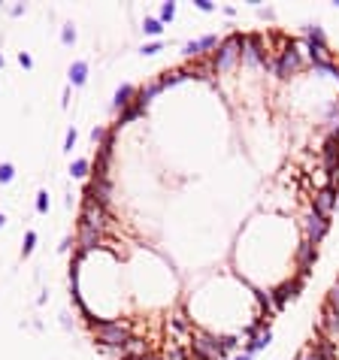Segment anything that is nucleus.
<instances>
[{"mask_svg": "<svg viewBox=\"0 0 339 360\" xmlns=\"http://www.w3.org/2000/svg\"><path fill=\"white\" fill-rule=\"evenodd\" d=\"M106 242V233L103 230H94V227H85V224H79V260L88 255V251H94V248H100Z\"/></svg>", "mask_w": 339, "mask_h": 360, "instance_id": "39448f33", "label": "nucleus"}, {"mask_svg": "<svg viewBox=\"0 0 339 360\" xmlns=\"http://www.w3.org/2000/svg\"><path fill=\"white\" fill-rule=\"evenodd\" d=\"M173 15H176V3H164V6H160V22H173Z\"/></svg>", "mask_w": 339, "mask_h": 360, "instance_id": "a211bd4d", "label": "nucleus"}, {"mask_svg": "<svg viewBox=\"0 0 339 360\" xmlns=\"http://www.w3.org/2000/svg\"><path fill=\"white\" fill-rule=\"evenodd\" d=\"M88 170H91V160H85V157H76L73 167H70V173H73V176H85Z\"/></svg>", "mask_w": 339, "mask_h": 360, "instance_id": "dca6fc26", "label": "nucleus"}, {"mask_svg": "<svg viewBox=\"0 0 339 360\" xmlns=\"http://www.w3.org/2000/svg\"><path fill=\"white\" fill-rule=\"evenodd\" d=\"M37 212H49V194L46 191L37 194Z\"/></svg>", "mask_w": 339, "mask_h": 360, "instance_id": "aec40b11", "label": "nucleus"}, {"mask_svg": "<svg viewBox=\"0 0 339 360\" xmlns=\"http://www.w3.org/2000/svg\"><path fill=\"white\" fill-rule=\"evenodd\" d=\"M88 76V64L85 61H73V67H70V82L73 85H82Z\"/></svg>", "mask_w": 339, "mask_h": 360, "instance_id": "4468645a", "label": "nucleus"}, {"mask_svg": "<svg viewBox=\"0 0 339 360\" xmlns=\"http://www.w3.org/2000/svg\"><path fill=\"white\" fill-rule=\"evenodd\" d=\"M19 64H22V67H33V61H30V55H25V51H22V55H19Z\"/></svg>", "mask_w": 339, "mask_h": 360, "instance_id": "393cba45", "label": "nucleus"}, {"mask_svg": "<svg viewBox=\"0 0 339 360\" xmlns=\"http://www.w3.org/2000/svg\"><path fill=\"white\" fill-rule=\"evenodd\" d=\"M197 6H200L203 12H209V9H212V3H209V0H197Z\"/></svg>", "mask_w": 339, "mask_h": 360, "instance_id": "a878e982", "label": "nucleus"}, {"mask_svg": "<svg viewBox=\"0 0 339 360\" xmlns=\"http://www.w3.org/2000/svg\"><path fill=\"white\" fill-rule=\"evenodd\" d=\"M263 67H266V70H273L279 79H288L291 73H297V70H300V51H294V46H288L285 51H279V58H276V61L266 58V64H263Z\"/></svg>", "mask_w": 339, "mask_h": 360, "instance_id": "20e7f679", "label": "nucleus"}, {"mask_svg": "<svg viewBox=\"0 0 339 360\" xmlns=\"http://www.w3.org/2000/svg\"><path fill=\"white\" fill-rule=\"evenodd\" d=\"M73 142H76V130L70 128V130H67V139H64V149H73Z\"/></svg>", "mask_w": 339, "mask_h": 360, "instance_id": "4be33fe9", "label": "nucleus"}, {"mask_svg": "<svg viewBox=\"0 0 339 360\" xmlns=\"http://www.w3.org/2000/svg\"><path fill=\"white\" fill-rule=\"evenodd\" d=\"M12 176H15V170H12V164H0V182H12Z\"/></svg>", "mask_w": 339, "mask_h": 360, "instance_id": "f3484780", "label": "nucleus"}, {"mask_svg": "<svg viewBox=\"0 0 339 360\" xmlns=\"http://www.w3.org/2000/svg\"><path fill=\"white\" fill-rule=\"evenodd\" d=\"M336 203H339V200H336Z\"/></svg>", "mask_w": 339, "mask_h": 360, "instance_id": "c756f323", "label": "nucleus"}, {"mask_svg": "<svg viewBox=\"0 0 339 360\" xmlns=\"http://www.w3.org/2000/svg\"><path fill=\"white\" fill-rule=\"evenodd\" d=\"M3 221H6V218H3V215H0V227H3Z\"/></svg>", "mask_w": 339, "mask_h": 360, "instance_id": "cd10ccee", "label": "nucleus"}, {"mask_svg": "<svg viewBox=\"0 0 339 360\" xmlns=\"http://www.w3.org/2000/svg\"><path fill=\"white\" fill-rule=\"evenodd\" d=\"M133 94H136V91H133L130 85H121L118 91H115V109L121 112L124 106H130V103H133Z\"/></svg>", "mask_w": 339, "mask_h": 360, "instance_id": "ddd939ff", "label": "nucleus"}, {"mask_svg": "<svg viewBox=\"0 0 339 360\" xmlns=\"http://www.w3.org/2000/svg\"><path fill=\"white\" fill-rule=\"evenodd\" d=\"M91 333L106 351H121L133 339V330L128 321H94L91 318Z\"/></svg>", "mask_w": 339, "mask_h": 360, "instance_id": "f257e3e1", "label": "nucleus"}, {"mask_svg": "<svg viewBox=\"0 0 339 360\" xmlns=\"http://www.w3.org/2000/svg\"><path fill=\"white\" fill-rule=\"evenodd\" d=\"M0 67H3V58H0Z\"/></svg>", "mask_w": 339, "mask_h": 360, "instance_id": "c85d7f7f", "label": "nucleus"}, {"mask_svg": "<svg viewBox=\"0 0 339 360\" xmlns=\"http://www.w3.org/2000/svg\"><path fill=\"white\" fill-rule=\"evenodd\" d=\"M333 209H336V185L324 188V191L318 194V200H315V212H318V215H324V218H327Z\"/></svg>", "mask_w": 339, "mask_h": 360, "instance_id": "0eeeda50", "label": "nucleus"}, {"mask_svg": "<svg viewBox=\"0 0 339 360\" xmlns=\"http://www.w3.org/2000/svg\"><path fill=\"white\" fill-rule=\"evenodd\" d=\"M324 230H327V218H324V215H318V212H312V218L306 224V242L318 245L321 236H324Z\"/></svg>", "mask_w": 339, "mask_h": 360, "instance_id": "423d86ee", "label": "nucleus"}, {"mask_svg": "<svg viewBox=\"0 0 339 360\" xmlns=\"http://www.w3.org/2000/svg\"><path fill=\"white\" fill-rule=\"evenodd\" d=\"M139 115H146V103L133 100L130 106H124V109L118 112V124H130V121H136Z\"/></svg>", "mask_w": 339, "mask_h": 360, "instance_id": "1a4fd4ad", "label": "nucleus"}, {"mask_svg": "<svg viewBox=\"0 0 339 360\" xmlns=\"http://www.w3.org/2000/svg\"><path fill=\"white\" fill-rule=\"evenodd\" d=\"M155 51H160V43H149L146 49H142V55H155Z\"/></svg>", "mask_w": 339, "mask_h": 360, "instance_id": "b1692460", "label": "nucleus"}, {"mask_svg": "<svg viewBox=\"0 0 339 360\" xmlns=\"http://www.w3.org/2000/svg\"><path fill=\"white\" fill-rule=\"evenodd\" d=\"M61 40H64V43H73V40H76V30H73V27H64Z\"/></svg>", "mask_w": 339, "mask_h": 360, "instance_id": "412c9836", "label": "nucleus"}, {"mask_svg": "<svg viewBox=\"0 0 339 360\" xmlns=\"http://www.w3.org/2000/svg\"><path fill=\"white\" fill-rule=\"evenodd\" d=\"M270 339H273V333H270V330H263V333H261V336H255L252 342H245V354H248V357H252L255 351H261V348H266V345H270Z\"/></svg>", "mask_w": 339, "mask_h": 360, "instance_id": "f8f14e48", "label": "nucleus"}, {"mask_svg": "<svg viewBox=\"0 0 339 360\" xmlns=\"http://www.w3.org/2000/svg\"><path fill=\"white\" fill-rule=\"evenodd\" d=\"M33 242H37V233H33V230H27L25 245H22V251H25V255H30V251H33Z\"/></svg>", "mask_w": 339, "mask_h": 360, "instance_id": "6ab92c4d", "label": "nucleus"}, {"mask_svg": "<svg viewBox=\"0 0 339 360\" xmlns=\"http://www.w3.org/2000/svg\"><path fill=\"white\" fill-rule=\"evenodd\" d=\"M142 30H146L149 37H157V33L164 30V25H160V19H146L142 22Z\"/></svg>", "mask_w": 339, "mask_h": 360, "instance_id": "2eb2a0df", "label": "nucleus"}, {"mask_svg": "<svg viewBox=\"0 0 339 360\" xmlns=\"http://www.w3.org/2000/svg\"><path fill=\"white\" fill-rule=\"evenodd\" d=\"M206 49H218V37H212V33H209V37H203V40H194V43H185V55L188 58H200L203 55V51Z\"/></svg>", "mask_w": 339, "mask_h": 360, "instance_id": "6e6552de", "label": "nucleus"}, {"mask_svg": "<svg viewBox=\"0 0 339 360\" xmlns=\"http://www.w3.org/2000/svg\"><path fill=\"white\" fill-rule=\"evenodd\" d=\"M227 354L224 339H215L212 333L194 330V360H221Z\"/></svg>", "mask_w": 339, "mask_h": 360, "instance_id": "f03ea898", "label": "nucleus"}, {"mask_svg": "<svg viewBox=\"0 0 339 360\" xmlns=\"http://www.w3.org/2000/svg\"><path fill=\"white\" fill-rule=\"evenodd\" d=\"M315 260H318V245H312V242H303V245H300V266L309 273V266H312Z\"/></svg>", "mask_w": 339, "mask_h": 360, "instance_id": "9b49d317", "label": "nucleus"}, {"mask_svg": "<svg viewBox=\"0 0 339 360\" xmlns=\"http://www.w3.org/2000/svg\"><path fill=\"white\" fill-rule=\"evenodd\" d=\"M236 360H252V357H248V354H239V357H236Z\"/></svg>", "mask_w": 339, "mask_h": 360, "instance_id": "bb28decb", "label": "nucleus"}, {"mask_svg": "<svg viewBox=\"0 0 339 360\" xmlns=\"http://www.w3.org/2000/svg\"><path fill=\"white\" fill-rule=\"evenodd\" d=\"M236 58H242V51H239V33H234V37H227L224 43H218L215 55H212V70H215V73L230 70Z\"/></svg>", "mask_w": 339, "mask_h": 360, "instance_id": "7ed1b4c3", "label": "nucleus"}, {"mask_svg": "<svg viewBox=\"0 0 339 360\" xmlns=\"http://www.w3.org/2000/svg\"><path fill=\"white\" fill-rule=\"evenodd\" d=\"M297 291H300V282H294V284H282L279 291H273V303L282 309V306L288 303V300H294V297H297Z\"/></svg>", "mask_w": 339, "mask_h": 360, "instance_id": "9d476101", "label": "nucleus"}, {"mask_svg": "<svg viewBox=\"0 0 339 360\" xmlns=\"http://www.w3.org/2000/svg\"><path fill=\"white\" fill-rule=\"evenodd\" d=\"M330 306H336V309H339V282H336V287L330 291Z\"/></svg>", "mask_w": 339, "mask_h": 360, "instance_id": "5701e85b", "label": "nucleus"}]
</instances>
